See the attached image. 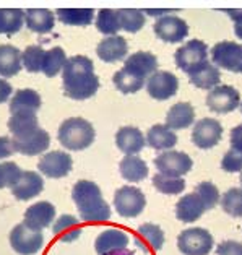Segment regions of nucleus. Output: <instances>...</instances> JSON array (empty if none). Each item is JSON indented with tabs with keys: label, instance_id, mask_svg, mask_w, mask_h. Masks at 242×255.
I'll return each instance as SVG.
<instances>
[{
	"label": "nucleus",
	"instance_id": "473e14b6",
	"mask_svg": "<svg viewBox=\"0 0 242 255\" xmlns=\"http://www.w3.org/2000/svg\"><path fill=\"white\" fill-rule=\"evenodd\" d=\"M57 18L70 26H90L95 21L93 8H57Z\"/></svg>",
	"mask_w": 242,
	"mask_h": 255
},
{
	"label": "nucleus",
	"instance_id": "aec40b11",
	"mask_svg": "<svg viewBox=\"0 0 242 255\" xmlns=\"http://www.w3.org/2000/svg\"><path fill=\"white\" fill-rule=\"evenodd\" d=\"M116 145L122 153H125V156L127 154H138L145 148L146 138H145V135L141 133L140 128L125 126L117 130Z\"/></svg>",
	"mask_w": 242,
	"mask_h": 255
},
{
	"label": "nucleus",
	"instance_id": "cd10ccee",
	"mask_svg": "<svg viewBox=\"0 0 242 255\" xmlns=\"http://www.w3.org/2000/svg\"><path fill=\"white\" fill-rule=\"evenodd\" d=\"M119 172L121 176L128 180V182H141L148 177V164L141 159L138 154H127L125 158H122L119 163Z\"/></svg>",
	"mask_w": 242,
	"mask_h": 255
},
{
	"label": "nucleus",
	"instance_id": "72a5a7b5",
	"mask_svg": "<svg viewBox=\"0 0 242 255\" xmlns=\"http://www.w3.org/2000/svg\"><path fill=\"white\" fill-rule=\"evenodd\" d=\"M67 55H65V51L62 47H52L46 51L44 54V60H42V73H44L46 77L52 78L55 75H59V73L64 72L65 68V64H67Z\"/></svg>",
	"mask_w": 242,
	"mask_h": 255
},
{
	"label": "nucleus",
	"instance_id": "2eb2a0df",
	"mask_svg": "<svg viewBox=\"0 0 242 255\" xmlns=\"http://www.w3.org/2000/svg\"><path fill=\"white\" fill-rule=\"evenodd\" d=\"M122 68L127 70L128 73H132V75L136 77L138 80H141V82L146 83V80L158 70V59H156V55L151 52L138 51V52L132 54L125 62H123Z\"/></svg>",
	"mask_w": 242,
	"mask_h": 255
},
{
	"label": "nucleus",
	"instance_id": "bb28decb",
	"mask_svg": "<svg viewBox=\"0 0 242 255\" xmlns=\"http://www.w3.org/2000/svg\"><path fill=\"white\" fill-rule=\"evenodd\" d=\"M23 67L20 49L11 44H0V78H11Z\"/></svg>",
	"mask_w": 242,
	"mask_h": 255
},
{
	"label": "nucleus",
	"instance_id": "4be33fe9",
	"mask_svg": "<svg viewBox=\"0 0 242 255\" xmlns=\"http://www.w3.org/2000/svg\"><path fill=\"white\" fill-rule=\"evenodd\" d=\"M127 52H128L127 41L119 34L108 36V38H104L96 47L98 57L103 62H108V64H116V62L123 60Z\"/></svg>",
	"mask_w": 242,
	"mask_h": 255
},
{
	"label": "nucleus",
	"instance_id": "f704fd0d",
	"mask_svg": "<svg viewBox=\"0 0 242 255\" xmlns=\"http://www.w3.org/2000/svg\"><path fill=\"white\" fill-rule=\"evenodd\" d=\"M24 11L21 8H0V34L11 36L21 29Z\"/></svg>",
	"mask_w": 242,
	"mask_h": 255
},
{
	"label": "nucleus",
	"instance_id": "a19ab883",
	"mask_svg": "<svg viewBox=\"0 0 242 255\" xmlns=\"http://www.w3.org/2000/svg\"><path fill=\"white\" fill-rule=\"evenodd\" d=\"M44 54H46V51L41 46H38V44L28 46L21 52L23 67L26 68L29 73L41 72L42 70V60H44Z\"/></svg>",
	"mask_w": 242,
	"mask_h": 255
},
{
	"label": "nucleus",
	"instance_id": "e433bc0d",
	"mask_svg": "<svg viewBox=\"0 0 242 255\" xmlns=\"http://www.w3.org/2000/svg\"><path fill=\"white\" fill-rule=\"evenodd\" d=\"M153 185L159 194L164 195H179L182 190H185L184 177H172L159 172L153 176Z\"/></svg>",
	"mask_w": 242,
	"mask_h": 255
},
{
	"label": "nucleus",
	"instance_id": "9d476101",
	"mask_svg": "<svg viewBox=\"0 0 242 255\" xmlns=\"http://www.w3.org/2000/svg\"><path fill=\"white\" fill-rule=\"evenodd\" d=\"M239 91L234 86L229 85H218L207 95V106L210 111L216 114H229L239 108Z\"/></svg>",
	"mask_w": 242,
	"mask_h": 255
},
{
	"label": "nucleus",
	"instance_id": "39448f33",
	"mask_svg": "<svg viewBox=\"0 0 242 255\" xmlns=\"http://www.w3.org/2000/svg\"><path fill=\"white\" fill-rule=\"evenodd\" d=\"M177 247L184 255H208L213 249V236L203 228L185 229L179 234Z\"/></svg>",
	"mask_w": 242,
	"mask_h": 255
},
{
	"label": "nucleus",
	"instance_id": "a18cd8bd",
	"mask_svg": "<svg viewBox=\"0 0 242 255\" xmlns=\"http://www.w3.org/2000/svg\"><path fill=\"white\" fill-rule=\"evenodd\" d=\"M216 255H242V244L238 241H225L216 247Z\"/></svg>",
	"mask_w": 242,
	"mask_h": 255
},
{
	"label": "nucleus",
	"instance_id": "1a4fd4ad",
	"mask_svg": "<svg viewBox=\"0 0 242 255\" xmlns=\"http://www.w3.org/2000/svg\"><path fill=\"white\" fill-rule=\"evenodd\" d=\"M154 166L159 174L172 177H182L185 176L194 166V161L184 151H163L154 158Z\"/></svg>",
	"mask_w": 242,
	"mask_h": 255
},
{
	"label": "nucleus",
	"instance_id": "c756f323",
	"mask_svg": "<svg viewBox=\"0 0 242 255\" xmlns=\"http://www.w3.org/2000/svg\"><path fill=\"white\" fill-rule=\"evenodd\" d=\"M41 108V96L34 90H18L10 99V113H33L36 114Z\"/></svg>",
	"mask_w": 242,
	"mask_h": 255
},
{
	"label": "nucleus",
	"instance_id": "3c124183",
	"mask_svg": "<svg viewBox=\"0 0 242 255\" xmlns=\"http://www.w3.org/2000/svg\"><path fill=\"white\" fill-rule=\"evenodd\" d=\"M104 255H135L132 251H127V249H122V251H116L111 254H104Z\"/></svg>",
	"mask_w": 242,
	"mask_h": 255
},
{
	"label": "nucleus",
	"instance_id": "412c9836",
	"mask_svg": "<svg viewBox=\"0 0 242 255\" xmlns=\"http://www.w3.org/2000/svg\"><path fill=\"white\" fill-rule=\"evenodd\" d=\"M128 242L130 239L127 233H123L122 229H117V228H109V229H104L96 238L95 251L98 255L111 254L116 251H122V249H127Z\"/></svg>",
	"mask_w": 242,
	"mask_h": 255
},
{
	"label": "nucleus",
	"instance_id": "7ed1b4c3",
	"mask_svg": "<svg viewBox=\"0 0 242 255\" xmlns=\"http://www.w3.org/2000/svg\"><path fill=\"white\" fill-rule=\"evenodd\" d=\"M57 138L65 150L82 151L93 145L96 138V132L91 122L83 119V117H70L60 124Z\"/></svg>",
	"mask_w": 242,
	"mask_h": 255
},
{
	"label": "nucleus",
	"instance_id": "ddd939ff",
	"mask_svg": "<svg viewBox=\"0 0 242 255\" xmlns=\"http://www.w3.org/2000/svg\"><path fill=\"white\" fill-rule=\"evenodd\" d=\"M154 34L164 42H182L189 34V24L181 16L164 15L154 21Z\"/></svg>",
	"mask_w": 242,
	"mask_h": 255
},
{
	"label": "nucleus",
	"instance_id": "8fccbe9b",
	"mask_svg": "<svg viewBox=\"0 0 242 255\" xmlns=\"http://www.w3.org/2000/svg\"><path fill=\"white\" fill-rule=\"evenodd\" d=\"M11 95V85L5 78H0V104L10 99Z\"/></svg>",
	"mask_w": 242,
	"mask_h": 255
},
{
	"label": "nucleus",
	"instance_id": "6ab92c4d",
	"mask_svg": "<svg viewBox=\"0 0 242 255\" xmlns=\"http://www.w3.org/2000/svg\"><path fill=\"white\" fill-rule=\"evenodd\" d=\"M42 190H44V179L41 177V174L36 171H23L21 179L15 187H11V194L18 200L26 202L38 197Z\"/></svg>",
	"mask_w": 242,
	"mask_h": 255
},
{
	"label": "nucleus",
	"instance_id": "b1692460",
	"mask_svg": "<svg viewBox=\"0 0 242 255\" xmlns=\"http://www.w3.org/2000/svg\"><path fill=\"white\" fill-rule=\"evenodd\" d=\"M146 143L153 150L158 151H169L177 145V135L174 130H171L167 126H151L146 132Z\"/></svg>",
	"mask_w": 242,
	"mask_h": 255
},
{
	"label": "nucleus",
	"instance_id": "a211bd4d",
	"mask_svg": "<svg viewBox=\"0 0 242 255\" xmlns=\"http://www.w3.org/2000/svg\"><path fill=\"white\" fill-rule=\"evenodd\" d=\"M133 244L143 252H158L164 246V231L154 223H145L136 229Z\"/></svg>",
	"mask_w": 242,
	"mask_h": 255
},
{
	"label": "nucleus",
	"instance_id": "864d4df0",
	"mask_svg": "<svg viewBox=\"0 0 242 255\" xmlns=\"http://www.w3.org/2000/svg\"><path fill=\"white\" fill-rule=\"evenodd\" d=\"M241 184H242V176H241Z\"/></svg>",
	"mask_w": 242,
	"mask_h": 255
},
{
	"label": "nucleus",
	"instance_id": "dca6fc26",
	"mask_svg": "<svg viewBox=\"0 0 242 255\" xmlns=\"http://www.w3.org/2000/svg\"><path fill=\"white\" fill-rule=\"evenodd\" d=\"M13 145L16 153L24 154V156H38V154L44 153L51 145V135L39 127L33 133L13 138Z\"/></svg>",
	"mask_w": 242,
	"mask_h": 255
},
{
	"label": "nucleus",
	"instance_id": "5701e85b",
	"mask_svg": "<svg viewBox=\"0 0 242 255\" xmlns=\"http://www.w3.org/2000/svg\"><path fill=\"white\" fill-rule=\"evenodd\" d=\"M205 211H207L205 203L197 192H190L181 197V200L176 203V218L182 223H195Z\"/></svg>",
	"mask_w": 242,
	"mask_h": 255
},
{
	"label": "nucleus",
	"instance_id": "a878e982",
	"mask_svg": "<svg viewBox=\"0 0 242 255\" xmlns=\"http://www.w3.org/2000/svg\"><path fill=\"white\" fill-rule=\"evenodd\" d=\"M52 234L57 236L60 242L70 244L82 236V221L72 215H60L52 225Z\"/></svg>",
	"mask_w": 242,
	"mask_h": 255
},
{
	"label": "nucleus",
	"instance_id": "5fc2aeb1",
	"mask_svg": "<svg viewBox=\"0 0 242 255\" xmlns=\"http://www.w3.org/2000/svg\"><path fill=\"white\" fill-rule=\"evenodd\" d=\"M241 109H242V104H241Z\"/></svg>",
	"mask_w": 242,
	"mask_h": 255
},
{
	"label": "nucleus",
	"instance_id": "423d86ee",
	"mask_svg": "<svg viewBox=\"0 0 242 255\" xmlns=\"http://www.w3.org/2000/svg\"><path fill=\"white\" fill-rule=\"evenodd\" d=\"M114 207L117 213H119V216L135 218L145 210L146 198L140 189L133 187V185H123V187L116 190Z\"/></svg>",
	"mask_w": 242,
	"mask_h": 255
},
{
	"label": "nucleus",
	"instance_id": "603ef678",
	"mask_svg": "<svg viewBox=\"0 0 242 255\" xmlns=\"http://www.w3.org/2000/svg\"><path fill=\"white\" fill-rule=\"evenodd\" d=\"M3 187H7V185H5V174H3V164L0 163V189H3Z\"/></svg>",
	"mask_w": 242,
	"mask_h": 255
},
{
	"label": "nucleus",
	"instance_id": "7c9ffc66",
	"mask_svg": "<svg viewBox=\"0 0 242 255\" xmlns=\"http://www.w3.org/2000/svg\"><path fill=\"white\" fill-rule=\"evenodd\" d=\"M39 128L38 117L33 113H20V114H11L8 119V130L13 135V138L16 136H24L33 133L34 130Z\"/></svg>",
	"mask_w": 242,
	"mask_h": 255
},
{
	"label": "nucleus",
	"instance_id": "79ce46f5",
	"mask_svg": "<svg viewBox=\"0 0 242 255\" xmlns=\"http://www.w3.org/2000/svg\"><path fill=\"white\" fill-rule=\"evenodd\" d=\"M195 192L200 195L202 202L205 203V208L208 210H213L216 205L220 203V190L218 187L213 184V182H200L195 187Z\"/></svg>",
	"mask_w": 242,
	"mask_h": 255
},
{
	"label": "nucleus",
	"instance_id": "6e6552de",
	"mask_svg": "<svg viewBox=\"0 0 242 255\" xmlns=\"http://www.w3.org/2000/svg\"><path fill=\"white\" fill-rule=\"evenodd\" d=\"M213 65L233 73H242V44L221 41L212 49Z\"/></svg>",
	"mask_w": 242,
	"mask_h": 255
},
{
	"label": "nucleus",
	"instance_id": "f3484780",
	"mask_svg": "<svg viewBox=\"0 0 242 255\" xmlns=\"http://www.w3.org/2000/svg\"><path fill=\"white\" fill-rule=\"evenodd\" d=\"M55 218V208L51 202H38L33 203L24 211L23 225L34 231H42L44 228L51 226Z\"/></svg>",
	"mask_w": 242,
	"mask_h": 255
},
{
	"label": "nucleus",
	"instance_id": "393cba45",
	"mask_svg": "<svg viewBox=\"0 0 242 255\" xmlns=\"http://www.w3.org/2000/svg\"><path fill=\"white\" fill-rule=\"evenodd\" d=\"M195 121V109L190 103H176L166 114V126L171 130H184Z\"/></svg>",
	"mask_w": 242,
	"mask_h": 255
},
{
	"label": "nucleus",
	"instance_id": "ea45409f",
	"mask_svg": "<svg viewBox=\"0 0 242 255\" xmlns=\"http://www.w3.org/2000/svg\"><path fill=\"white\" fill-rule=\"evenodd\" d=\"M113 82L116 85V88L119 90L121 93H123V95H132V93H138L146 85L145 82H141V80L133 77L132 73H128L127 70H123V68H121V70H117L114 73Z\"/></svg>",
	"mask_w": 242,
	"mask_h": 255
},
{
	"label": "nucleus",
	"instance_id": "58836bf2",
	"mask_svg": "<svg viewBox=\"0 0 242 255\" xmlns=\"http://www.w3.org/2000/svg\"><path fill=\"white\" fill-rule=\"evenodd\" d=\"M220 205L226 215L233 218L242 216V187H231L220 198Z\"/></svg>",
	"mask_w": 242,
	"mask_h": 255
},
{
	"label": "nucleus",
	"instance_id": "20e7f679",
	"mask_svg": "<svg viewBox=\"0 0 242 255\" xmlns=\"http://www.w3.org/2000/svg\"><path fill=\"white\" fill-rule=\"evenodd\" d=\"M176 65L187 75L198 72L208 64V46L200 39H190L174 54Z\"/></svg>",
	"mask_w": 242,
	"mask_h": 255
},
{
	"label": "nucleus",
	"instance_id": "0eeeda50",
	"mask_svg": "<svg viewBox=\"0 0 242 255\" xmlns=\"http://www.w3.org/2000/svg\"><path fill=\"white\" fill-rule=\"evenodd\" d=\"M42 244H44V236H42V233L29 229L23 223L16 225L10 233V246L18 255L38 254L42 249Z\"/></svg>",
	"mask_w": 242,
	"mask_h": 255
},
{
	"label": "nucleus",
	"instance_id": "f257e3e1",
	"mask_svg": "<svg viewBox=\"0 0 242 255\" xmlns=\"http://www.w3.org/2000/svg\"><path fill=\"white\" fill-rule=\"evenodd\" d=\"M65 96L75 101H83L96 95L99 90V78L95 73L93 60L86 55H73L67 60L62 72Z\"/></svg>",
	"mask_w": 242,
	"mask_h": 255
},
{
	"label": "nucleus",
	"instance_id": "49530a36",
	"mask_svg": "<svg viewBox=\"0 0 242 255\" xmlns=\"http://www.w3.org/2000/svg\"><path fill=\"white\" fill-rule=\"evenodd\" d=\"M16 153L13 138L10 136H0V159H7L10 156H13Z\"/></svg>",
	"mask_w": 242,
	"mask_h": 255
},
{
	"label": "nucleus",
	"instance_id": "c85d7f7f",
	"mask_svg": "<svg viewBox=\"0 0 242 255\" xmlns=\"http://www.w3.org/2000/svg\"><path fill=\"white\" fill-rule=\"evenodd\" d=\"M24 24L34 33H49L55 24V15L47 8H28L24 11Z\"/></svg>",
	"mask_w": 242,
	"mask_h": 255
},
{
	"label": "nucleus",
	"instance_id": "f8f14e48",
	"mask_svg": "<svg viewBox=\"0 0 242 255\" xmlns=\"http://www.w3.org/2000/svg\"><path fill=\"white\" fill-rule=\"evenodd\" d=\"M73 167V159L67 151H47L39 158L38 169L44 177L62 179Z\"/></svg>",
	"mask_w": 242,
	"mask_h": 255
},
{
	"label": "nucleus",
	"instance_id": "c9c22d12",
	"mask_svg": "<svg viewBox=\"0 0 242 255\" xmlns=\"http://www.w3.org/2000/svg\"><path fill=\"white\" fill-rule=\"evenodd\" d=\"M119 15V24L121 29L127 31V33H138V31L145 26V13L143 10L136 8H121L117 10Z\"/></svg>",
	"mask_w": 242,
	"mask_h": 255
},
{
	"label": "nucleus",
	"instance_id": "c03bdc74",
	"mask_svg": "<svg viewBox=\"0 0 242 255\" xmlns=\"http://www.w3.org/2000/svg\"><path fill=\"white\" fill-rule=\"evenodd\" d=\"M3 164V174H5V185L7 187H15L18 180L21 179V174L23 171L18 167L16 163H13V161H5Z\"/></svg>",
	"mask_w": 242,
	"mask_h": 255
},
{
	"label": "nucleus",
	"instance_id": "37998d69",
	"mask_svg": "<svg viewBox=\"0 0 242 255\" xmlns=\"http://www.w3.org/2000/svg\"><path fill=\"white\" fill-rule=\"evenodd\" d=\"M221 169L226 172H239L242 171V153L229 148L221 159Z\"/></svg>",
	"mask_w": 242,
	"mask_h": 255
},
{
	"label": "nucleus",
	"instance_id": "4c0bfd02",
	"mask_svg": "<svg viewBox=\"0 0 242 255\" xmlns=\"http://www.w3.org/2000/svg\"><path fill=\"white\" fill-rule=\"evenodd\" d=\"M96 28L98 31H101L103 34H106V38L108 36H117V33H119V29H121L117 10H111V8L99 10L96 15Z\"/></svg>",
	"mask_w": 242,
	"mask_h": 255
},
{
	"label": "nucleus",
	"instance_id": "09e8293b",
	"mask_svg": "<svg viewBox=\"0 0 242 255\" xmlns=\"http://www.w3.org/2000/svg\"><path fill=\"white\" fill-rule=\"evenodd\" d=\"M226 13L233 18V21H234V33L236 36H238L239 39H242V8L239 10H231V8H228L225 10Z\"/></svg>",
	"mask_w": 242,
	"mask_h": 255
},
{
	"label": "nucleus",
	"instance_id": "f03ea898",
	"mask_svg": "<svg viewBox=\"0 0 242 255\" xmlns=\"http://www.w3.org/2000/svg\"><path fill=\"white\" fill-rule=\"evenodd\" d=\"M72 198L85 223H104L111 218V207L103 198L101 189L91 180H78L72 189Z\"/></svg>",
	"mask_w": 242,
	"mask_h": 255
},
{
	"label": "nucleus",
	"instance_id": "4468645a",
	"mask_svg": "<svg viewBox=\"0 0 242 255\" xmlns=\"http://www.w3.org/2000/svg\"><path fill=\"white\" fill-rule=\"evenodd\" d=\"M145 88L153 99L156 101H166L172 98L179 90V80L174 73L166 70H156L146 80Z\"/></svg>",
	"mask_w": 242,
	"mask_h": 255
},
{
	"label": "nucleus",
	"instance_id": "de8ad7c7",
	"mask_svg": "<svg viewBox=\"0 0 242 255\" xmlns=\"http://www.w3.org/2000/svg\"><path fill=\"white\" fill-rule=\"evenodd\" d=\"M229 143H231V148H233V150L242 153V124H239V126H236V127L231 130Z\"/></svg>",
	"mask_w": 242,
	"mask_h": 255
},
{
	"label": "nucleus",
	"instance_id": "2f4dec72",
	"mask_svg": "<svg viewBox=\"0 0 242 255\" xmlns=\"http://www.w3.org/2000/svg\"><path fill=\"white\" fill-rule=\"evenodd\" d=\"M190 83L197 86L200 90H213L215 86H218L221 82V73L220 68L213 65L212 62H208L203 68H200L198 72L189 75Z\"/></svg>",
	"mask_w": 242,
	"mask_h": 255
},
{
	"label": "nucleus",
	"instance_id": "9b49d317",
	"mask_svg": "<svg viewBox=\"0 0 242 255\" xmlns=\"http://www.w3.org/2000/svg\"><path fill=\"white\" fill-rule=\"evenodd\" d=\"M223 126L220 121L212 119V117H203L195 122L194 130H192V141L200 150H210L216 146L221 140Z\"/></svg>",
	"mask_w": 242,
	"mask_h": 255
}]
</instances>
